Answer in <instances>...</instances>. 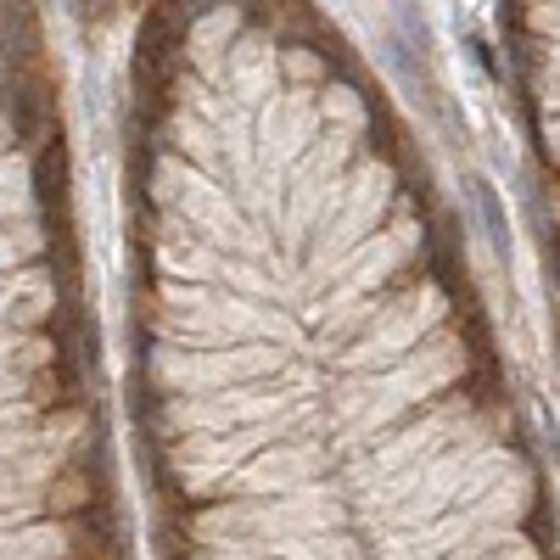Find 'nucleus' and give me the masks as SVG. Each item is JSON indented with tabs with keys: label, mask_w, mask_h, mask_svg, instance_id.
I'll return each mask as SVG.
<instances>
[{
	"label": "nucleus",
	"mask_w": 560,
	"mask_h": 560,
	"mask_svg": "<svg viewBox=\"0 0 560 560\" xmlns=\"http://www.w3.org/2000/svg\"><path fill=\"white\" fill-rule=\"evenodd\" d=\"M34 202H39L45 230L73 224V168H68V140H62V129L45 135L39 147H34Z\"/></svg>",
	"instance_id": "1"
},
{
	"label": "nucleus",
	"mask_w": 560,
	"mask_h": 560,
	"mask_svg": "<svg viewBox=\"0 0 560 560\" xmlns=\"http://www.w3.org/2000/svg\"><path fill=\"white\" fill-rule=\"evenodd\" d=\"M0 113H7L18 147H39V140L51 135V84H45L34 68H18L7 84H0Z\"/></svg>",
	"instance_id": "2"
},
{
	"label": "nucleus",
	"mask_w": 560,
	"mask_h": 560,
	"mask_svg": "<svg viewBox=\"0 0 560 560\" xmlns=\"http://www.w3.org/2000/svg\"><path fill=\"white\" fill-rule=\"evenodd\" d=\"M0 57L28 68L39 57V18L28 0H0Z\"/></svg>",
	"instance_id": "3"
},
{
	"label": "nucleus",
	"mask_w": 560,
	"mask_h": 560,
	"mask_svg": "<svg viewBox=\"0 0 560 560\" xmlns=\"http://www.w3.org/2000/svg\"><path fill=\"white\" fill-rule=\"evenodd\" d=\"M471 208H477V224H482V236L499 258H510V224H504V202L493 191V179L471 174Z\"/></svg>",
	"instance_id": "4"
},
{
	"label": "nucleus",
	"mask_w": 560,
	"mask_h": 560,
	"mask_svg": "<svg viewBox=\"0 0 560 560\" xmlns=\"http://www.w3.org/2000/svg\"><path fill=\"white\" fill-rule=\"evenodd\" d=\"M68 7H73L79 23H107L113 18V0H68Z\"/></svg>",
	"instance_id": "5"
}]
</instances>
